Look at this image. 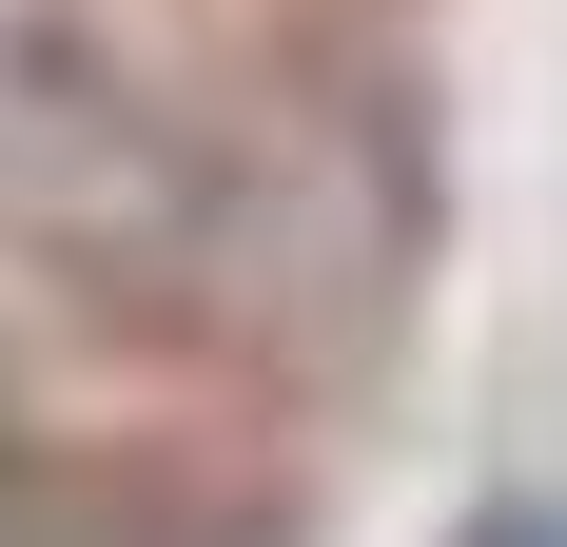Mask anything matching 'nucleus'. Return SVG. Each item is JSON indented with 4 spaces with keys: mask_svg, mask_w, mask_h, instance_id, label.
<instances>
[{
    "mask_svg": "<svg viewBox=\"0 0 567 547\" xmlns=\"http://www.w3.org/2000/svg\"><path fill=\"white\" fill-rule=\"evenodd\" d=\"M470 547H567V508H470Z\"/></svg>",
    "mask_w": 567,
    "mask_h": 547,
    "instance_id": "obj_1",
    "label": "nucleus"
}]
</instances>
